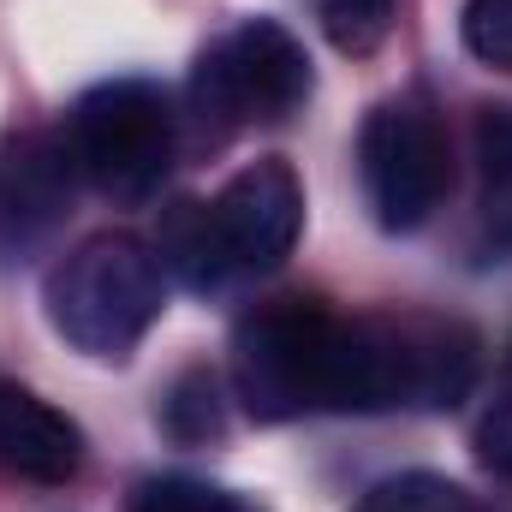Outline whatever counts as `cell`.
Returning a JSON list of instances; mask_svg holds the SVG:
<instances>
[{
  "label": "cell",
  "mask_w": 512,
  "mask_h": 512,
  "mask_svg": "<svg viewBox=\"0 0 512 512\" xmlns=\"http://www.w3.org/2000/svg\"><path fill=\"white\" fill-rule=\"evenodd\" d=\"M477 387V334L441 316H340L328 411H453Z\"/></svg>",
  "instance_id": "6da1fadb"
},
{
  "label": "cell",
  "mask_w": 512,
  "mask_h": 512,
  "mask_svg": "<svg viewBox=\"0 0 512 512\" xmlns=\"http://www.w3.org/2000/svg\"><path fill=\"white\" fill-rule=\"evenodd\" d=\"M161 304H167L161 256L137 233H96L60 256L42 280L48 328L72 352L102 364H120L137 352V340L161 322Z\"/></svg>",
  "instance_id": "7a4b0ae2"
},
{
  "label": "cell",
  "mask_w": 512,
  "mask_h": 512,
  "mask_svg": "<svg viewBox=\"0 0 512 512\" xmlns=\"http://www.w3.org/2000/svg\"><path fill=\"white\" fill-rule=\"evenodd\" d=\"M66 143L78 173L114 197V203H149L173 167V143H179V114L167 102L161 84L149 78H108L96 90L78 96V108L66 114Z\"/></svg>",
  "instance_id": "3957f363"
},
{
  "label": "cell",
  "mask_w": 512,
  "mask_h": 512,
  "mask_svg": "<svg viewBox=\"0 0 512 512\" xmlns=\"http://www.w3.org/2000/svg\"><path fill=\"white\" fill-rule=\"evenodd\" d=\"M334 328L310 298H274L239 316L233 328V393L256 423H286L304 411H328V364H334Z\"/></svg>",
  "instance_id": "277c9868"
},
{
  "label": "cell",
  "mask_w": 512,
  "mask_h": 512,
  "mask_svg": "<svg viewBox=\"0 0 512 512\" xmlns=\"http://www.w3.org/2000/svg\"><path fill=\"white\" fill-rule=\"evenodd\" d=\"M310 54L280 18H245L215 36L191 72V108L215 131L274 126L310 102Z\"/></svg>",
  "instance_id": "5b68a950"
},
{
  "label": "cell",
  "mask_w": 512,
  "mask_h": 512,
  "mask_svg": "<svg viewBox=\"0 0 512 512\" xmlns=\"http://www.w3.org/2000/svg\"><path fill=\"white\" fill-rule=\"evenodd\" d=\"M358 173L387 233H417L453 191L447 126L423 102H382L358 131Z\"/></svg>",
  "instance_id": "8992f818"
},
{
  "label": "cell",
  "mask_w": 512,
  "mask_h": 512,
  "mask_svg": "<svg viewBox=\"0 0 512 512\" xmlns=\"http://www.w3.org/2000/svg\"><path fill=\"white\" fill-rule=\"evenodd\" d=\"M78 161L66 131L30 126L12 131L0 143V268L36 256L60 221L72 215V191H78Z\"/></svg>",
  "instance_id": "52a82bcc"
},
{
  "label": "cell",
  "mask_w": 512,
  "mask_h": 512,
  "mask_svg": "<svg viewBox=\"0 0 512 512\" xmlns=\"http://www.w3.org/2000/svg\"><path fill=\"white\" fill-rule=\"evenodd\" d=\"M209 215H215V233L227 245L233 274H268L292 256L298 233H304V185H298L292 161L262 155L221 185Z\"/></svg>",
  "instance_id": "ba28073f"
},
{
  "label": "cell",
  "mask_w": 512,
  "mask_h": 512,
  "mask_svg": "<svg viewBox=\"0 0 512 512\" xmlns=\"http://www.w3.org/2000/svg\"><path fill=\"white\" fill-rule=\"evenodd\" d=\"M0 465L24 483L60 489L84 471V429L30 387L0 382Z\"/></svg>",
  "instance_id": "9c48e42d"
},
{
  "label": "cell",
  "mask_w": 512,
  "mask_h": 512,
  "mask_svg": "<svg viewBox=\"0 0 512 512\" xmlns=\"http://www.w3.org/2000/svg\"><path fill=\"white\" fill-rule=\"evenodd\" d=\"M155 256H161V268H173L191 292H215V286L233 274L227 245H221V233H215L209 203H191V197H185V203H173V209L161 215Z\"/></svg>",
  "instance_id": "30bf717a"
},
{
  "label": "cell",
  "mask_w": 512,
  "mask_h": 512,
  "mask_svg": "<svg viewBox=\"0 0 512 512\" xmlns=\"http://www.w3.org/2000/svg\"><path fill=\"white\" fill-rule=\"evenodd\" d=\"M477 215L489 233V251L512 256V108H483L477 114Z\"/></svg>",
  "instance_id": "8fae6325"
},
{
  "label": "cell",
  "mask_w": 512,
  "mask_h": 512,
  "mask_svg": "<svg viewBox=\"0 0 512 512\" xmlns=\"http://www.w3.org/2000/svg\"><path fill=\"white\" fill-rule=\"evenodd\" d=\"M161 429L179 441V447H203V441H215L221 429H227V417H221V387L209 370H185L179 382L167 387V399H161Z\"/></svg>",
  "instance_id": "7c38bea8"
},
{
  "label": "cell",
  "mask_w": 512,
  "mask_h": 512,
  "mask_svg": "<svg viewBox=\"0 0 512 512\" xmlns=\"http://www.w3.org/2000/svg\"><path fill=\"white\" fill-rule=\"evenodd\" d=\"M358 512H471V495L453 483V477H435V471H399L382 477Z\"/></svg>",
  "instance_id": "4fadbf2b"
},
{
  "label": "cell",
  "mask_w": 512,
  "mask_h": 512,
  "mask_svg": "<svg viewBox=\"0 0 512 512\" xmlns=\"http://www.w3.org/2000/svg\"><path fill=\"white\" fill-rule=\"evenodd\" d=\"M131 512H262L256 501L233 495V489H215V483H197V477H143Z\"/></svg>",
  "instance_id": "5bb4252c"
},
{
  "label": "cell",
  "mask_w": 512,
  "mask_h": 512,
  "mask_svg": "<svg viewBox=\"0 0 512 512\" xmlns=\"http://www.w3.org/2000/svg\"><path fill=\"white\" fill-rule=\"evenodd\" d=\"M393 6H399V0H322V30H328V42H334L340 54L364 60V54H376L387 42Z\"/></svg>",
  "instance_id": "9a60e30c"
},
{
  "label": "cell",
  "mask_w": 512,
  "mask_h": 512,
  "mask_svg": "<svg viewBox=\"0 0 512 512\" xmlns=\"http://www.w3.org/2000/svg\"><path fill=\"white\" fill-rule=\"evenodd\" d=\"M459 42L471 60L512 72V0H465L459 6Z\"/></svg>",
  "instance_id": "2e32d148"
},
{
  "label": "cell",
  "mask_w": 512,
  "mask_h": 512,
  "mask_svg": "<svg viewBox=\"0 0 512 512\" xmlns=\"http://www.w3.org/2000/svg\"><path fill=\"white\" fill-rule=\"evenodd\" d=\"M477 459H483V471L512 477V399H495L483 411V423H477Z\"/></svg>",
  "instance_id": "e0dca14e"
}]
</instances>
